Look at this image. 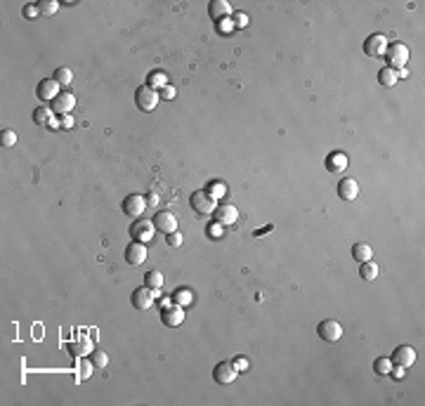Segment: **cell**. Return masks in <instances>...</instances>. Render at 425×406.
I'll use <instances>...</instances> for the list:
<instances>
[{"instance_id": "4", "label": "cell", "mask_w": 425, "mask_h": 406, "mask_svg": "<svg viewBox=\"0 0 425 406\" xmlns=\"http://www.w3.org/2000/svg\"><path fill=\"white\" fill-rule=\"evenodd\" d=\"M121 208H123V213L128 215V217L137 220V217H142V213L146 210V198L140 196V194H130V196L123 198Z\"/></svg>"}, {"instance_id": "16", "label": "cell", "mask_w": 425, "mask_h": 406, "mask_svg": "<svg viewBox=\"0 0 425 406\" xmlns=\"http://www.w3.org/2000/svg\"><path fill=\"white\" fill-rule=\"evenodd\" d=\"M35 95H38V99H41V102H52V99L59 95V83L54 81V78H45V81L38 83V87H35Z\"/></svg>"}, {"instance_id": "9", "label": "cell", "mask_w": 425, "mask_h": 406, "mask_svg": "<svg viewBox=\"0 0 425 406\" xmlns=\"http://www.w3.org/2000/svg\"><path fill=\"white\" fill-rule=\"evenodd\" d=\"M213 220L222 227H229L239 220V210H236V206H232V203H220V206L213 210Z\"/></svg>"}, {"instance_id": "11", "label": "cell", "mask_w": 425, "mask_h": 406, "mask_svg": "<svg viewBox=\"0 0 425 406\" xmlns=\"http://www.w3.org/2000/svg\"><path fill=\"white\" fill-rule=\"evenodd\" d=\"M385 50H387V41L383 33H371L364 41V52L368 57H385Z\"/></svg>"}, {"instance_id": "42", "label": "cell", "mask_w": 425, "mask_h": 406, "mask_svg": "<svg viewBox=\"0 0 425 406\" xmlns=\"http://www.w3.org/2000/svg\"><path fill=\"white\" fill-rule=\"evenodd\" d=\"M406 76H409L406 69H397V78H406Z\"/></svg>"}, {"instance_id": "32", "label": "cell", "mask_w": 425, "mask_h": 406, "mask_svg": "<svg viewBox=\"0 0 425 406\" xmlns=\"http://www.w3.org/2000/svg\"><path fill=\"white\" fill-rule=\"evenodd\" d=\"M90 371H93V361H87V359L78 361V378H81V380H87V378H90Z\"/></svg>"}, {"instance_id": "18", "label": "cell", "mask_w": 425, "mask_h": 406, "mask_svg": "<svg viewBox=\"0 0 425 406\" xmlns=\"http://www.w3.org/2000/svg\"><path fill=\"white\" fill-rule=\"evenodd\" d=\"M208 14H210V19H229L232 17V5H229L227 0H213L208 5Z\"/></svg>"}, {"instance_id": "34", "label": "cell", "mask_w": 425, "mask_h": 406, "mask_svg": "<svg viewBox=\"0 0 425 406\" xmlns=\"http://www.w3.org/2000/svg\"><path fill=\"white\" fill-rule=\"evenodd\" d=\"M232 24L236 29H244L246 24H248V17H246L244 12H232Z\"/></svg>"}, {"instance_id": "25", "label": "cell", "mask_w": 425, "mask_h": 406, "mask_svg": "<svg viewBox=\"0 0 425 406\" xmlns=\"http://www.w3.org/2000/svg\"><path fill=\"white\" fill-rule=\"evenodd\" d=\"M52 78L59 83V87H62V85H71V81H73V71L66 69V66H59V69H54Z\"/></svg>"}, {"instance_id": "3", "label": "cell", "mask_w": 425, "mask_h": 406, "mask_svg": "<svg viewBox=\"0 0 425 406\" xmlns=\"http://www.w3.org/2000/svg\"><path fill=\"white\" fill-rule=\"evenodd\" d=\"M385 59H387L390 69H404V64L409 62V47L404 43H392L385 50Z\"/></svg>"}, {"instance_id": "27", "label": "cell", "mask_w": 425, "mask_h": 406, "mask_svg": "<svg viewBox=\"0 0 425 406\" xmlns=\"http://www.w3.org/2000/svg\"><path fill=\"white\" fill-rule=\"evenodd\" d=\"M392 368V361L385 359V357H378V359L373 361V373H378V376H387Z\"/></svg>"}, {"instance_id": "37", "label": "cell", "mask_w": 425, "mask_h": 406, "mask_svg": "<svg viewBox=\"0 0 425 406\" xmlns=\"http://www.w3.org/2000/svg\"><path fill=\"white\" fill-rule=\"evenodd\" d=\"M206 232H208L210 238H220L222 236V225H217V222H215V225H210Z\"/></svg>"}, {"instance_id": "24", "label": "cell", "mask_w": 425, "mask_h": 406, "mask_svg": "<svg viewBox=\"0 0 425 406\" xmlns=\"http://www.w3.org/2000/svg\"><path fill=\"white\" fill-rule=\"evenodd\" d=\"M144 286L146 288H152V290H161L163 288V274L156 272V269H154V272H146L144 274Z\"/></svg>"}, {"instance_id": "21", "label": "cell", "mask_w": 425, "mask_h": 406, "mask_svg": "<svg viewBox=\"0 0 425 406\" xmlns=\"http://www.w3.org/2000/svg\"><path fill=\"white\" fill-rule=\"evenodd\" d=\"M326 168L331 173H340V170L347 168V156L345 154H333V156L326 158Z\"/></svg>"}, {"instance_id": "8", "label": "cell", "mask_w": 425, "mask_h": 406, "mask_svg": "<svg viewBox=\"0 0 425 406\" xmlns=\"http://www.w3.org/2000/svg\"><path fill=\"white\" fill-rule=\"evenodd\" d=\"M156 298H158V290H152V288H146V286H142V288H135L133 290L130 302H133L135 309H149Z\"/></svg>"}, {"instance_id": "6", "label": "cell", "mask_w": 425, "mask_h": 406, "mask_svg": "<svg viewBox=\"0 0 425 406\" xmlns=\"http://www.w3.org/2000/svg\"><path fill=\"white\" fill-rule=\"evenodd\" d=\"M239 376V368L234 366V361H220V364L213 368V378H215V383L220 385H232Z\"/></svg>"}, {"instance_id": "12", "label": "cell", "mask_w": 425, "mask_h": 406, "mask_svg": "<svg viewBox=\"0 0 425 406\" xmlns=\"http://www.w3.org/2000/svg\"><path fill=\"white\" fill-rule=\"evenodd\" d=\"M152 222H154V227H156V232H163V234L177 232V217H175V213H170V210H158Z\"/></svg>"}, {"instance_id": "22", "label": "cell", "mask_w": 425, "mask_h": 406, "mask_svg": "<svg viewBox=\"0 0 425 406\" xmlns=\"http://www.w3.org/2000/svg\"><path fill=\"white\" fill-rule=\"evenodd\" d=\"M146 85L154 87V90H161V87L168 85V78H165L163 71H149V76H146Z\"/></svg>"}, {"instance_id": "13", "label": "cell", "mask_w": 425, "mask_h": 406, "mask_svg": "<svg viewBox=\"0 0 425 406\" xmlns=\"http://www.w3.org/2000/svg\"><path fill=\"white\" fill-rule=\"evenodd\" d=\"M390 361H392V366H404V368H409V366L416 361V349L411 347V345H399V347H395Z\"/></svg>"}, {"instance_id": "26", "label": "cell", "mask_w": 425, "mask_h": 406, "mask_svg": "<svg viewBox=\"0 0 425 406\" xmlns=\"http://www.w3.org/2000/svg\"><path fill=\"white\" fill-rule=\"evenodd\" d=\"M38 10H41L43 17H52V14H57L59 3L57 0H41V3H38Z\"/></svg>"}, {"instance_id": "36", "label": "cell", "mask_w": 425, "mask_h": 406, "mask_svg": "<svg viewBox=\"0 0 425 406\" xmlns=\"http://www.w3.org/2000/svg\"><path fill=\"white\" fill-rule=\"evenodd\" d=\"M38 14H41L38 5H26V7H24V17H26V19H35Z\"/></svg>"}, {"instance_id": "33", "label": "cell", "mask_w": 425, "mask_h": 406, "mask_svg": "<svg viewBox=\"0 0 425 406\" xmlns=\"http://www.w3.org/2000/svg\"><path fill=\"white\" fill-rule=\"evenodd\" d=\"M0 139H3V146H14L17 144V135H14V130H3Z\"/></svg>"}, {"instance_id": "39", "label": "cell", "mask_w": 425, "mask_h": 406, "mask_svg": "<svg viewBox=\"0 0 425 406\" xmlns=\"http://www.w3.org/2000/svg\"><path fill=\"white\" fill-rule=\"evenodd\" d=\"M158 97H163V99H173L175 97V90L170 85H165V87H161V93H158Z\"/></svg>"}, {"instance_id": "35", "label": "cell", "mask_w": 425, "mask_h": 406, "mask_svg": "<svg viewBox=\"0 0 425 406\" xmlns=\"http://www.w3.org/2000/svg\"><path fill=\"white\" fill-rule=\"evenodd\" d=\"M165 241H168L170 248H180V246H182V234H180V232L165 234Z\"/></svg>"}, {"instance_id": "38", "label": "cell", "mask_w": 425, "mask_h": 406, "mask_svg": "<svg viewBox=\"0 0 425 406\" xmlns=\"http://www.w3.org/2000/svg\"><path fill=\"white\" fill-rule=\"evenodd\" d=\"M59 125H62L64 130H71V128H73V116H71V114L62 116V118H59Z\"/></svg>"}, {"instance_id": "30", "label": "cell", "mask_w": 425, "mask_h": 406, "mask_svg": "<svg viewBox=\"0 0 425 406\" xmlns=\"http://www.w3.org/2000/svg\"><path fill=\"white\" fill-rule=\"evenodd\" d=\"M173 302L175 305H180V307H184V305H189V302L194 300V296L189 293V290H177V293H173Z\"/></svg>"}, {"instance_id": "20", "label": "cell", "mask_w": 425, "mask_h": 406, "mask_svg": "<svg viewBox=\"0 0 425 406\" xmlns=\"http://www.w3.org/2000/svg\"><path fill=\"white\" fill-rule=\"evenodd\" d=\"M397 69H390V66H383V69L378 71V83L380 85H385V87H392V85H397Z\"/></svg>"}, {"instance_id": "14", "label": "cell", "mask_w": 425, "mask_h": 406, "mask_svg": "<svg viewBox=\"0 0 425 406\" xmlns=\"http://www.w3.org/2000/svg\"><path fill=\"white\" fill-rule=\"evenodd\" d=\"M125 262L128 265H142L146 260V244H140V241H133V244L125 246V253H123Z\"/></svg>"}, {"instance_id": "19", "label": "cell", "mask_w": 425, "mask_h": 406, "mask_svg": "<svg viewBox=\"0 0 425 406\" xmlns=\"http://www.w3.org/2000/svg\"><path fill=\"white\" fill-rule=\"evenodd\" d=\"M352 260H357L361 265V262H368L373 260V250L368 244H364V241H359V244L352 246Z\"/></svg>"}, {"instance_id": "1", "label": "cell", "mask_w": 425, "mask_h": 406, "mask_svg": "<svg viewBox=\"0 0 425 406\" xmlns=\"http://www.w3.org/2000/svg\"><path fill=\"white\" fill-rule=\"evenodd\" d=\"M189 206L194 208V213L196 215H213V210L217 208V203H215V198L210 196L206 189H198V192H194L192 196H189Z\"/></svg>"}, {"instance_id": "7", "label": "cell", "mask_w": 425, "mask_h": 406, "mask_svg": "<svg viewBox=\"0 0 425 406\" xmlns=\"http://www.w3.org/2000/svg\"><path fill=\"white\" fill-rule=\"evenodd\" d=\"M317 336H319L321 340H326V342H336V340H340V336H343V326H340V321H336V319H324L319 326H317Z\"/></svg>"}, {"instance_id": "17", "label": "cell", "mask_w": 425, "mask_h": 406, "mask_svg": "<svg viewBox=\"0 0 425 406\" xmlns=\"http://www.w3.org/2000/svg\"><path fill=\"white\" fill-rule=\"evenodd\" d=\"M338 196L343 198V201H355V198L359 196V184H357V180H352V177L340 180L338 182Z\"/></svg>"}, {"instance_id": "23", "label": "cell", "mask_w": 425, "mask_h": 406, "mask_svg": "<svg viewBox=\"0 0 425 406\" xmlns=\"http://www.w3.org/2000/svg\"><path fill=\"white\" fill-rule=\"evenodd\" d=\"M359 276L364 279V281H373V279H378V265H376L373 260L361 262V265H359Z\"/></svg>"}, {"instance_id": "2", "label": "cell", "mask_w": 425, "mask_h": 406, "mask_svg": "<svg viewBox=\"0 0 425 406\" xmlns=\"http://www.w3.org/2000/svg\"><path fill=\"white\" fill-rule=\"evenodd\" d=\"M158 90H154V87H149V85H142V87H137V93H135V104H137V109H142V111H154L156 109V104H158Z\"/></svg>"}, {"instance_id": "40", "label": "cell", "mask_w": 425, "mask_h": 406, "mask_svg": "<svg viewBox=\"0 0 425 406\" xmlns=\"http://www.w3.org/2000/svg\"><path fill=\"white\" fill-rule=\"evenodd\" d=\"M158 203H161V198H158V194H149V196H146V206H154V208H156Z\"/></svg>"}, {"instance_id": "28", "label": "cell", "mask_w": 425, "mask_h": 406, "mask_svg": "<svg viewBox=\"0 0 425 406\" xmlns=\"http://www.w3.org/2000/svg\"><path fill=\"white\" fill-rule=\"evenodd\" d=\"M90 361H93V366H97V368H104V366L109 364V357H106L104 349H93V352H90Z\"/></svg>"}, {"instance_id": "31", "label": "cell", "mask_w": 425, "mask_h": 406, "mask_svg": "<svg viewBox=\"0 0 425 406\" xmlns=\"http://www.w3.org/2000/svg\"><path fill=\"white\" fill-rule=\"evenodd\" d=\"M50 114H52V111L50 109H35L33 111V123L35 125H47V123H50Z\"/></svg>"}, {"instance_id": "10", "label": "cell", "mask_w": 425, "mask_h": 406, "mask_svg": "<svg viewBox=\"0 0 425 406\" xmlns=\"http://www.w3.org/2000/svg\"><path fill=\"white\" fill-rule=\"evenodd\" d=\"M73 106H76V97H73V95L71 93H59L57 97L52 99V104H50V111H52L54 116H66V114H71V109H73Z\"/></svg>"}, {"instance_id": "41", "label": "cell", "mask_w": 425, "mask_h": 406, "mask_svg": "<svg viewBox=\"0 0 425 406\" xmlns=\"http://www.w3.org/2000/svg\"><path fill=\"white\" fill-rule=\"evenodd\" d=\"M234 366H236L239 371H246V368H248V361H246L244 357H239V359H234Z\"/></svg>"}, {"instance_id": "29", "label": "cell", "mask_w": 425, "mask_h": 406, "mask_svg": "<svg viewBox=\"0 0 425 406\" xmlns=\"http://www.w3.org/2000/svg\"><path fill=\"white\" fill-rule=\"evenodd\" d=\"M206 192H208L213 198H220V196H225V192H227V187H225V182H222V180H215V182H210Z\"/></svg>"}, {"instance_id": "15", "label": "cell", "mask_w": 425, "mask_h": 406, "mask_svg": "<svg viewBox=\"0 0 425 406\" xmlns=\"http://www.w3.org/2000/svg\"><path fill=\"white\" fill-rule=\"evenodd\" d=\"M161 321H163V326H168V328H175V326H180L182 321H184V309L173 302V305L161 309Z\"/></svg>"}, {"instance_id": "5", "label": "cell", "mask_w": 425, "mask_h": 406, "mask_svg": "<svg viewBox=\"0 0 425 406\" xmlns=\"http://www.w3.org/2000/svg\"><path fill=\"white\" fill-rule=\"evenodd\" d=\"M154 232H156V227L152 220H140L130 225V236H133V241H140V244H149L154 238Z\"/></svg>"}]
</instances>
